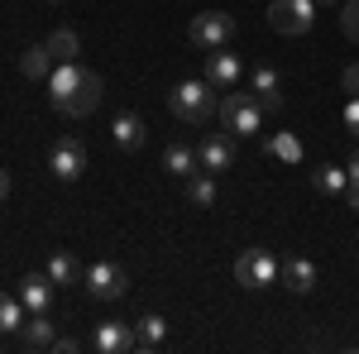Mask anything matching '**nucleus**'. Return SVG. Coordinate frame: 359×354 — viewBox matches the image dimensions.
Listing matches in <instances>:
<instances>
[{"instance_id":"nucleus-1","label":"nucleus","mask_w":359,"mask_h":354,"mask_svg":"<svg viewBox=\"0 0 359 354\" xmlns=\"http://www.w3.org/2000/svg\"><path fill=\"white\" fill-rule=\"evenodd\" d=\"M101 96H106L101 77H96L91 67H82L77 57H72V62H57L53 72H48V101H53V110L72 115V120L91 115V110L101 106Z\"/></svg>"},{"instance_id":"nucleus-2","label":"nucleus","mask_w":359,"mask_h":354,"mask_svg":"<svg viewBox=\"0 0 359 354\" xmlns=\"http://www.w3.org/2000/svg\"><path fill=\"white\" fill-rule=\"evenodd\" d=\"M168 110H172L182 125H206V120L221 110V101H216V86L211 82L187 77V82H177L172 91H168Z\"/></svg>"},{"instance_id":"nucleus-3","label":"nucleus","mask_w":359,"mask_h":354,"mask_svg":"<svg viewBox=\"0 0 359 354\" xmlns=\"http://www.w3.org/2000/svg\"><path fill=\"white\" fill-rule=\"evenodd\" d=\"M216 120H221L230 135H245L249 139V135H259V130H264V106L254 101V91H225Z\"/></svg>"},{"instance_id":"nucleus-4","label":"nucleus","mask_w":359,"mask_h":354,"mask_svg":"<svg viewBox=\"0 0 359 354\" xmlns=\"http://www.w3.org/2000/svg\"><path fill=\"white\" fill-rule=\"evenodd\" d=\"M278 278H283V259H278L273 249L254 245L235 259V282H245V287H273Z\"/></svg>"},{"instance_id":"nucleus-5","label":"nucleus","mask_w":359,"mask_h":354,"mask_svg":"<svg viewBox=\"0 0 359 354\" xmlns=\"http://www.w3.org/2000/svg\"><path fill=\"white\" fill-rule=\"evenodd\" d=\"M187 39H192L201 53L225 48V43L235 39V15H225V10H206V15H196L192 25H187Z\"/></svg>"},{"instance_id":"nucleus-6","label":"nucleus","mask_w":359,"mask_h":354,"mask_svg":"<svg viewBox=\"0 0 359 354\" xmlns=\"http://www.w3.org/2000/svg\"><path fill=\"white\" fill-rule=\"evenodd\" d=\"M82 282H86V292H91L96 301H115V297L130 292V273L120 268V264H106V259L91 264V268L82 273Z\"/></svg>"},{"instance_id":"nucleus-7","label":"nucleus","mask_w":359,"mask_h":354,"mask_svg":"<svg viewBox=\"0 0 359 354\" xmlns=\"http://www.w3.org/2000/svg\"><path fill=\"white\" fill-rule=\"evenodd\" d=\"M269 25H273V34H306L316 25V0H273Z\"/></svg>"},{"instance_id":"nucleus-8","label":"nucleus","mask_w":359,"mask_h":354,"mask_svg":"<svg viewBox=\"0 0 359 354\" xmlns=\"http://www.w3.org/2000/svg\"><path fill=\"white\" fill-rule=\"evenodd\" d=\"M249 91H254V101L264 106V115H283V72H278V67L259 62V67L249 72Z\"/></svg>"},{"instance_id":"nucleus-9","label":"nucleus","mask_w":359,"mask_h":354,"mask_svg":"<svg viewBox=\"0 0 359 354\" xmlns=\"http://www.w3.org/2000/svg\"><path fill=\"white\" fill-rule=\"evenodd\" d=\"M48 168H53L57 182H77V177L86 172V149H82V139H57L53 154H48Z\"/></svg>"},{"instance_id":"nucleus-10","label":"nucleus","mask_w":359,"mask_h":354,"mask_svg":"<svg viewBox=\"0 0 359 354\" xmlns=\"http://www.w3.org/2000/svg\"><path fill=\"white\" fill-rule=\"evenodd\" d=\"M196 168L201 172H225V168H235V135H206L196 144Z\"/></svg>"},{"instance_id":"nucleus-11","label":"nucleus","mask_w":359,"mask_h":354,"mask_svg":"<svg viewBox=\"0 0 359 354\" xmlns=\"http://www.w3.org/2000/svg\"><path fill=\"white\" fill-rule=\"evenodd\" d=\"M240 77H245V62L235 53H225V48H211L206 53V82L216 86V91H235Z\"/></svg>"},{"instance_id":"nucleus-12","label":"nucleus","mask_w":359,"mask_h":354,"mask_svg":"<svg viewBox=\"0 0 359 354\" xmlns=\"http://www.w3.org/2000/svg\"><path fill=\"white\" fill-rule=\"evenodd\" d=\"M91 350H101V354L135 350V330L125 326V321H101V326H96V335H91Z\"/></svg>"},{"instance_id":"nucleus-13","label":"nucleus","mask_w":359,"mask_h":354,"mask_svg":"<svg viewBox=\"0 0 359 354\" xmlns=\"http://www.w3.org/2000/svg\"><path fill=\"white\" fill-rule=\"evenodd\" d=\"M20 301L29 306V316L34 311H48L53 306V278L48 273H25L20 278Z\"/></svg>"},{"instance_id":"nucleus-14","label":"nucleus","mask_w":359,"mask_h":354,"mask_svg":"<svg viewBox=\"0 0 359 354\" xmlns=\"http://www.w3.org/2000/svg\"><path fill=\"white\" fill-rule=\"evenodd\" d=\"M53 48H48V39L43 43H29L25 53H20V72H25L29 82H48V72H53Z\"/></svg>"},{"instance_id":"nucleus-15","label":"nucleus","mask_w":359,"mask_h":354,"mask_svg":"<svg viewBox=\"0 0 359 354\" xmlns=\"http://www.w3.org/2000/svg\"><path fill=\"white\" fill-rule=\"evenodd\" d=\"M20 345H25V350H53V345H57L48 311H34L25 326H20Z\"/></svg>"},{"instance_id":"nucleus-16","label":"nucleus","mask_w":359,"mask_h":354,"mask_svg":"<svg viewBox=\"0 0 359 354\" xmlns=\"http://www.w3.org/2000/svg\"><path fill=\"white\" fill-rule=\"evenodd\" d=\"M316 278H321V273H316L311 259H302V254H297V259H283V287H287V292H311Z\"/></svg>"},{"instance_id":"nucleus-17","label":"nucleus","mask_w":359,"mask_h":354,"mask_svg":"<svg viewBox=\"0 0 359 354\" xmlns=\"http://www.w3.org/2000/svg\"><path fill=\"white\" fill-rule=\"evenodd\" d=\"M163 340H168V321H163V316H139L135 350H163Z\"/></svg>"},{"instance_id":"nucleus-18","label":"nucleus","mask_w":359,"mask_h":354,"mask_svg":"<svg viewBox=\"0 0 359 354\" xmlns=\"http://www.w3.org/2000/svg\"><path fill=\"white\" fill-rule=\"evenodd\" d=\"M111 139H115V149H139L144 144V120L139 115H115V125H111Z\"/></svg>"},{"instance_id":"nucleus-19","label":"nucleus","mask_w":359,"mask_h":354,"mask_svg":"<svg viewBox=\"0 0 359 354\" xmlns=\"http://www.w3.org/2000/svg\"><path fill=\"white\" fill-rule=\"evenodd\" d=\"M163 168L172 172V177H192V172H201V168H196V149H187V144H168L163 149Z\"/></svg>"},{"instance_id":"nucleus-20","label":"nucleus","mask_w":359,"mask_h":354,"mask_svg":"<svg viewBox=\"0 0 359 354\" xmlns=\"http://www.w3.org/2000/svg\"><path fill=\"white\" fill-rule=\"evenodd\" d=\"M25 316H29V306L20 301V292H0V335H20V326H25Z\"/></svg>"},{"instance_id":"nucleus-21","label":"nucleus","mask_w":359,"mask_h":354,"mask_svg":"<svg viewBox=\"0 0 359 354\" xmlns=\"http://www.w3.org/2000/svg\"><path fill=\"white\" fill-rule=\"evenodd\" d=\"M311 187L321 191V196H345V187H350V172H345V168H316V172H311Z\"/></svg>"},{"instance_id":"nucleus-22","label":"nucleus","mask_w":359,"mask_h":354,"mask_svg":"<svg viewBox=\"0 0 359 354\" xmlns=\"http://www.w3.org/2000/svg\"><path fill=\"white\" fill-rule=\"evenodd\" d=\"M48 48H53L57 62H72V57L82 53V39H77V29H53L48 34Z\"/></svg>"},{"instance_id":"nucleus-23","label":"nucleus","mask_w":359,"mask_h":354,"mask_svg":"<svg viewBox=\"0 0 359 354\" xmlns=\"http://www.w3.org/2000/svg\"><path fill=\"white\" fill-rule=\"evenodd\" d=\"M269 154H273V158H283V163H302V139L287 135V130H278V135L269 139Z\"/></svg>"},{"instance_id":"nucleus-24","label":"nucleus","mask_w":359,"mask_h":354,"mask_svg":"<svg viewBox=\"0 0 359 354\" xmlns=\"http://www.w3.org/2000/svg\"><path fill=\"white\" fill-rule=\"evenodd\" d=\"M187 201H192V206H216V182H211V172H192V177H187Z\"/></svg>"},{"instance_id":"nucleus-25","label":"nucleus","mask_w":359,"mask_h":354,"mask_svg":"<svg viewBox=\"0 0 359 354\" xmlns=\"http://www.w3.org/2000/svg\"><path fill=\"white\" fill-rule=\"evenodd\" d=\"M43 273L53 278V287H62V282H77V259L57 249V254H48V268H43Z\"/></svg>"},{"instance_id":"nucleus-26","label":"nucleus","mask_w":359,"mask_h":354,"mask_svg":"<svg viewBox=\"0 0 359 354\" xmlns=\"http://www.w3.org/2000/svg\"><path fill=\"white\" fill-rule=\"evenodd\" d=\"M340 29H345V39H355V43H359V0H345V10H340Z\"/></svg>"},{"instance_id":"nucleus-27","label":"nucleus","mask_w":359,"mask_h":354,"mask_svg":"<svg viewBox=\"0 0 359 354\" xmlns=\"http://www.w3.org/2000/svg\"><path fill=\"white\" fill-rule=\"evenodd\" d=\"M345 130L359 135V96H350V106H345Z\"/></svg>"},{"instance_id":"nucleus-28","label":"nucleus","mask_w":359,"mask_h":354,"mask_svg":"<svg viewBox=\"0 0 359 354\" xmlns=\"http://www.w3.org/2000/svg\"><path fill=\"white\" fill-rule=\"evenodd\" d=\"M340 82H345V91H350V96H359V62H350V67H345V77H340Z\"/></svg>"},{"instance_id":"nucleus-29","label":"nucleus","mask_w":359,"mask_h":354,"mask_svg":"<svg viewBox=\"0 0 359 354\" xmlns=\"http://www.w3.org/2000/svg\"><path fill=\"white\" fill-rule=\"evenodd\" d=\"M340 201H345V206H355V211H359V182H350V187H345V196H340Z\"/></svg>"},{"instance_id":"nucleus-30","label":"nucleus","mask_w":359,"mask_h":354,"mask_svg":"<svg viewBox=\"0 0 359 354\" xmlns=\"http://www.w3.org/2000/svg\"><path fill=\"white\" fill-rule=\"evenodd\" d=\"M5 201H10V172L0 168V206H5Z\"/></svg>"},{"instance_id":"nucleus-31","label":"nucleus","mask_w":359,"mask_h":354,"mask_svg":"<svg viewBox=\"0 0 359 354\" xmlns=\"http://www.w3.org/2000/svg\"><path fill=\"white\" fill-rule=\"evenodd\" d=\"M345 172H350V182H359V149L350 154V163H345Z\"/></svg>"},{"instance_id":"nucleus-32","label":"nucleus","mask_w":359,"mask_h":354,"mask_svg":"<svg viewBox=\"0 0 359 354\" xmlns=\"http://www.w3.org/2000/svg\"><path fill=\"white\" fill-rule=\"evenodd\" d=\"M321 5H335V0H321Z\"/></svg>"},{"instance_id":"nucleus-33","label":"nucleus","mask_w":359,"mask_h":354,"mask_svg":"<svg viewBox=\"0 0 359 354\" xmlns=\"http://www.w3.org/2000/svg\"><path fill=\"white\" fill-rule=\"evenodd\" d=\"M48 5H57V0H48Z\"/></svg>"}]
</instances>
